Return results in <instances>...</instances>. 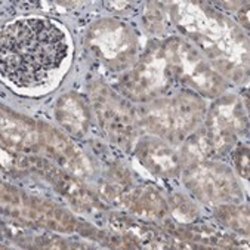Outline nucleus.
Listing matches in <instances>:
<instances>
[{"instance_id": "f257e3e1", "label": "nucleus", "mask_w": 250, "mask_h": 250, "mask_svg": "<svg viewBox=\"0 0 250 250\" xmlns=\"http://www.w3.org/2000/svg\"><path fill=\"white\" fill-rule=\"evenodd\" d=\"M65 57V34L49 20L24 18L3 30L2 73L20 86L40 83Z\"/></svg>"}]
</instances>
